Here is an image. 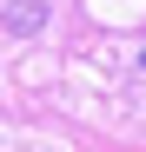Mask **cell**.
Segmentation results:
<instances>
[{
    "label": "cell",
    "instance_id": "obj_1",
    "mask_svg": "<svg viewBox=\"0 0 146 152\" xmlns=\"http://www.w3.org/2000/svg\"><path fill=\"white\" fill-rule=\"evenodd\" d=\"M7 27L13 33H40L46 27V7H40V0H13V7H7Z\"/></svg>",
    "mask_w": 146,
    "mask_h": 152
}]
</instances>
